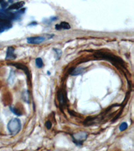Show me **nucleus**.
Instances as JSON below:
<instances>
[{
    "mask_svg": "<svg viewBox=\"0 0 134 151\" xmlns=\"http://www.w3.org/2000/svg\"><path fill=\"white\" fill-rule=\"evenodd\" d=\"M56 30H69L70 29V24L67 22H62L60 24H57L55 26Z\"/></svg>",
    "mask_w": 134,
    "mask_h": 151,
    "instance_id": "0eeeda50",
    "label": "nucleus"
},
{
    "mask_svg": "<svg viewBox=\"0 0 134 151\" xmlns=\"http://www.w3.org/2000/svg\"><path fill=\"white\" fill-rule=\"evenodd\" d=\"M10 21H0V33L11 28Z\"/></svg>",
    "mask_w": 134,
    "mask_h": 151,
    "instance_id": "39448f33",
    "label": "nucleus"
},
{
    "mask_svg": "<svg viewBox=\"0 0 134 151\" xmlns=\"http://www.w3.org/2000/svg\"><path fill=\"white\" fill-rule=\"evenodd\" d=\"M35 63H36V67L39 69H40V68L43 67L44 66V63H43V60L41 58H37L35 60Z\"/></svg>",
    "mask_w": 134,
    "mask_h": 151,
    "instance_id": "f8f14e48",
    "label": "nucleus"
},
{
    "mask_svg": "<svg viewBox=\"0 0 134 151\" xmlns=\"http://www.w3.org/2000/svg\"><path fill=\"white\" fill-rule=\"evenodd\" d=\"M87 137H88V134L85 132H79L72 135L73 142L78 147L82 146L83 142L87 140Z\"/></svg>",
    "mask_w": 134,
    "mask_h": 151,
    "instance_id": "f03ea898",
    "label": "nucleus"
},
{
    "mask_svg": "<svg viewBox=\"0 0 134 151\" xmlns=\"http://www.w3.org/2000/svg\"><path fill=\"white\" fill-rule=\"evenodd\" d=\"M14 51H15V49L14 48L9 47L8 48V50H7V52H6V59H11V60H14L16 58V55L15 53H14Z\"/></svg>",
    "mask_w": 134,
    "mask_h": 151,
    "instance_id": "423d86ee",
    "label": "nucleus"
},
{
    "mask_svg": "<svg viewBox=\"0 0 134 151\" xmlns=\"http://www.w3.org/2000/svg\"><path fill=\"white\" fill-rule=\"evenodd\" d=\"M15 18V16L11 12L6 11L0 12V21H10Z\"/></svg>",
    "mask_w": 134,
    "mask_h": 151,
    "instance_id": "7ed1b4c3",
    "label": "nucleus"
},
{
    "mask_svg": "<svg viewBox=\"0 0 134 151\" xmlns=\"http://www.w3.org/2000/svg\"><path fill=\"white\" fill-rule=\"evenodd\" d=\"M53 50L56 52V55H57V60H58L62 56V50L60 49H58V48H53Z\"/></svg>",
    "mask_w": 134,
    "mask_h": 151,
    "instance_id": "ddd939ff",
    "label": "nucleus"
},
{
    "mask_svg": "<svg viewBox=\"0 0 134 151\" xmlns=\"http://www.w3.org/2000/svg\"><path fill=\"white\" fill-rule=\"evenodd\" d=\"M128 127V124L126 122H123L121 124V125L119 126V130L121 131V132H123V131H125L127 128Z\"/></svg>",
    "mask_w": 134,
    "mask_h": 151,
    "instance_id": "4468645a",
    "label": "nucleus"
},
{
    "mask_svg": "<svg viewBox=\"0 0 134 151\" xmlns=\"http://www.w3.org/2000/svg\"><path fill=\"white\" fill-rule=\"evenodd\" d=\"M10 110L12 111V112H14V114H16V115H18V116H21V114H19L18 111L16 110L15 108H11V107H10Z\"/></svg>",
    "mask_w": 134,
    "mask_h": 151,
    "instance_id": "dca6fc26",
    "label": "nucleus"
},
{
    "mask_svg": "<svg viewBox=\"0 0 134 151\" xmlns=\"http://www.w3.org/2000/svg\"><path fill=\"white\" fill-rule=\"evenodd\" d=\"M24 5V2L23 1H19V2H17L16 4H14L11 5L9 7L8 9H19L22 8Z\"/></svg>",
    "mask_w": 134,
    "mask_h": 151,
    "instance_id": "6e6552de",
    "label": "nucleus"
},
{
    "mask_svg": "<svg viewBox=\"0 0 134 151\" xmlns=\"http://www.w3.org/2000/svg\"><path fill=\"white\" fill-rule=\"evenodd\" d=\"M10 65H14V66H16V67H18V68H19V69H22L24 72L26 73V74L28 75V76H30V73H29V71H28V68L27 67H26L25 66H24V65H21V64H18V63H14V64H10Z\"/></svg>",
    "mask_w": 134,
    "mask_h": 151,
    "instance_id": "9d476101",
    "label": "nucleus"
},
{
    "mask_svg": "<svg viewBox=\"0 0 134 151\" xmlns=\"http://www.w3.org/2000/svg\"><path fill=\"white\" fill-rule=\"evenodd\" d=\"M46 38L43 36H34V37H30L27 38V42L32 45H39L43 42Z\"/></svg>",
    "mask_w": 134,
    "mask_h": 151,
    "instance_id": "20e7f679",
    "label": "nucleus"
},
{
    "mask_svg": "<svg viewBox=\"0 0 134 151\" xmlns=\"http://www.w3.org/2000/svg\"><path fill=\"white\" fill-rule=\"evenodd\" d=\"M45 126L48 130H50V129L52 128V123H51L50 121H47L45 124Z\"/></svg>",
    "mask_w": 134,
    "mask_h": 151,
    "instance_id": "2eb2a0df",
    "label": "nucleus"
},
{
    "mask_svg": "<svg viewBox=\"0 0 134 151\" xmlns=\"http://www.w3.org/2000/svg\"><path fill=\"white\" fill-rule=\"evenodd\" d=\"M84 69L82 67H78L75 69L73 70H72V72L70 73V75H72V76H77V75H81L82 73L84 72Z\"/></svg>",
    "mask_w": 134,
    "mask_h": 151,
    "instance_id": "1a4fd4ad",
    "label": "nucleus"
},
{
    "mask_svg": "<svg viewBox=\"0 0 134 151\" xmlns=\"http://www.w3.org/2000/svg\"><path fill=\"white\" fill-rule=\"evenodd\" d=\"M21 129V121L18 118H13L8 124V130L12 135H16Z\"/></svg>",
    "mask_w": 134,
    "mask_h": 151,
    "instance_id": "f257e3e1",
    "label": "nucleus"
},
{
    "mask_svg": "<svg viewBox=\"0 0 134 151\" xmlns=\"http://www.w3.org/2000/svg\"><path fill=\"white\" fill-rule=\"evenodd\" d=\"M58 101L61 106L64 105V97L62 91H58Z\"/></svg>",
    "mask_w": 134,
    "mask_h": 151,
    "instance_id": "9b49d317",
    "label": "nucleus"
},
{
    "mask_svg": "<svg viewBox=\"0 0 134 151\" xmlns=\"http://www.w3.org/2000/svg\"><path fill=\"white\" fill-rule=\"evenodd\" d=\"M3 1H0V4H1L2 3H3Z\"/></svg>",
    "mask_w": 134,
    "mask_h": 151,
    "instance_id": "f3484780",
    "label": "nucleus"
}]
</instances>
